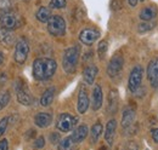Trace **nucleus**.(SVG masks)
<instances>
[{
  "label": "nucleus",
  "mask_w": 158,
  "mask_h": 150,
  "mask_svg": "<svg viewBox=\"0 0 158 150\" xmlns=\"http://www.w3.org/2000/svg\"><path fill=\"white\" fill-rule=\"evenodd\" d=\"M128 1H129V5H130L131 7H135L139 2V0H128Z\"/></svg>",
  "instance_id": "37"
},
{
  "label": "nucleus",
  "mask_w": 158,
  "mask_h": 150,
  "mask_svg": "<svg viewBox=\"0 0 158 150\" xmlns=\"http://www.w3.org/2000/svg\"><path fill=\"white\" fill-rule=\"evenodd\" d=\"M102 102H103V94H102V89L100 85H95L94 90H93V101H91V108L93 110H99L102 107Z\"/></svg>",
  "instance_id": "14"
},
{
  "label": "nucleus",
  "mask_w": 158,
  "mask_h": 150,
  "mask_svg": "<svg viewBox=\"0 0 158 150\" xmlns=\"http://www.w3.org/2000/svg\"><path fill=\"white\" fill-rule=\"evenodd\" d=\"M107 49H108V44H107V41H106V40L100 41L99 46H98V53H99V57L101 58V59L106 56Z\"/></svg>",
  "instance_id": "26"
},
{
  "label": "nucleus",
  "mask_w": 158,
  "mask_h": 150,
  "mask_svg": "<svg viewBox=\"0 0 158 150\" xmlns=\"http://www.w3.org/2000/svg\"><path fill=\"white\" fill-rule=\"evenodd\" d=\"M73 140H72V137L69 136V137H67V138H64V139H62V140H60V144H59V148L60 149H71L72 147H73Z\"/></svg>",
  "instance_id": "27"
},
{
  "label": "nucleus",
  "mask_w": 158,
  "mask_h": 150,
  "mask_svg": "<svg viewBox=\"0 0 158 150\" xmlns=\"http://www.w3.org/2000/svg\"><path fill=\"white\" fill-rule=\"evenodd\" d=\"M7 148H9V143H7V140H6V139L0 140V150H7Z\"/></svg>",
  "instance_id": "34"
},
{
  "label": "nucleus",
  "mask_w": 158,
  "mask_h": 150,
  "mask_svg": "<svg viewBox=\"0 0 158 150\" xmlns=\"http://www.w3.org/2000/svg\"><path fill=\"white\" fill-rule=\"evenodd\" d=\"M12 9V0H0V10H11Z\"/></svg>",
  "instance_id": "30"
},
{
  "label": "nucleus",
  "mask_w": 158,
  "mask_h": 150,
  "mask_svg": "<svg viewBox=\"0 0 158 150\" xmlns=\"http://www.w3.org/2000/svg\"><path fill=\"white\" fill-rule=\"evenodd\" d=\"M118 101H119L118 92L116 90L110 91V93H108V112H116L117 108H118Z\"/></svg>",
  "instance_id": "22"
},
{
  "label": "nucleus",
  "mask_w": 158,
  "mask_h": 150,
  "mask_svg": "<svg viewBox=\"0 0 158 150\" xmlns=\"http://www.w3.org/2000/svg\"><path fill=\"white\" fill-rule=\"evenodd\" d=\"M35 17H37V19H38L39 22L45 23V22H48V21L50 19V17H51V10H50L49 7L41 6V7H39V10L37 11Z\"/></svg>",
  "instance_id": "23"
},
{
  "label": "nucleus",
  "mask_w": 158,
  "mask_h": 150,
  "mask_svg": "<svg viewBox=\"0 0 158 150\" xmlns=\"http://www.w3.org/2000/svg\"><path fill=\"white\" fill-rule=\"evenodd\" d=\"M100 38V32L98 29H94V28H86V29H83L79 34V40L81 44L84 45H93L98 39Z\"/></svg>",
  "instance_id": "9"
},
{
  "label": "nucleus",
  "mask_w": 158,
  "mask_h": 150,
  "mask_svg": "<svg viewBox=\"0 0 158 150\" xmlns=\"http://www.w3.org/2000/svg\"><path fill=\"white\" fill-rule=\"evenodd\" d=\"M52 121V115L50 112H38L35 116H34V122L38 127L41 128H45L48 126H50Z\"/></svg>",
  "instance_id": "16"
},
{
  "label": "nucleus",
  "mask_w": 158,
  "mask_h": 150,
  "mask_svg": "<svg viewBox=\"0 0 158 150\" xmlns=\"http://www.w3.org/2000/svg\"><path fill=\"white\" fill-rule=\"evenodd\" d=\"M28 53H29V45L28 41L22 38L17 41L16 44V49H15V61L19 64H23L27 58H28Z\"/></svg>",
  "instance_id": "6"
},
{
  "label": "nucleus",
  "mask_w": 158,
  "mask_h": 150,
  "mask_svg": "<svg viewBox=\"0 0 158 150\" xmlns=\"http://www.w3.org/2000/svg\"><path fill=\"white\" fill-rule=\"evenodd\" d=\"M123 64H124V61H123V57L122 56H114L108 63L107 65V74L110 77H117L120 73H122V69H123Z\"/></svg>",
  "instance_id": "10"
},
{
  "label": "nucleus",
  "mask_w": 158,
  "mask_h": 150,
  "mask_svg": "<svg viewBox=\"0 0 158 150\" xmlns=\"http://www.w3.org/2000/svg\"><path fill=\"white\" fill-rule=\"evenodd\" d=\"M79 53H80V51H79L78 46L69 47L64 51L63 57H62V65H63V69L66 73L72 74L76 72L79 61Z\"/></svg>",
  "instance_id": "2"
},
{
  "label": "nucleus",
  "mask_w": 158,
  "mask_h": 150,
  "mask_svg": "<svg viewBox=\"0 0 158 150\" xmlns=\"http://www.w3.org/2000/svg\"><path fill=\"white\" fill-rule=\"evenodd\" d=\"M16 92H17V101L22 105H31L33 103L34 98L32 97V94L29 93L27 86L22 81L16 84Z\"/></svg>",
  "instance_id": "8"
},
{
  "label": "nucleus",
  "mask_w": 158,
  "mask_h": 150,
  "mask_svg": "<svg viewBox=\"0 0 158 150\" xmlns=\"http://www.w3.org/2000/svg\"><path fill=\"white\" fill-rule=\"evenodd\" d=\"M22 23H23L22 17L16 11H14L12 9L0 12V24H1L2 28L14 30V29L20 28L22 26Z\"/></svg>",
  "instance_id": "3"
},
{
  "label": "nucleus",
  "mask_w": 158,
  "mask_h": 150,
  "mask_svg": "<svg viewBox=\"0 0 158 150\" xmlns=\"http://www.w3.org/2000/svg\"><path fill=\"white\" fill-rule=\"evenodd\" d=\"M48 32L54 37H61L66 33V21L61 16H51L48 21Z\"/></svg>",
  "instance_id": "4"
},
{
  "label": "nucleus",
  "mask_w": 158,
  "mask_h": 150,
  "mask_svg": "<svg viewBox=\"0 0 158 150\" xmlns=\"http://www.w3.org/2000/svg\"><path fill=\"white\" fill-rule=\"evenodd\" d=\"M152 28H155V24L153 23H147V21H145V22H142V23L139 24L138 32L142 34V33H146V32L151 30Z\"/></svg>",
  "instance_id": "28"
},
{
  "label": "nucleus",
  "mask_w": 158,
  "mask_h": 150,
  "mask_svg": "<svg viewBox=\"0 0 158 150\" xmlns=\"http://www.w3.org/2000/svg\"><path fill=\"white\" fill-rule=\"evenodd\" d=\"M116 128H117V121L114 119H111L107 125H106V131H105V140L107 142L108 145H112L114 142V136H116Z\"/></svg>",
  "instance_id": "13"
},
{
  "label": "nucleus",
  "mask_w": 158,
  "mask_h": 150,
  "mask_svg": "<svg viewBox=\"0 0 158 150\" xmlns=\"http://www.w3.org/2000/svg\"><path fill=\"white\" fill-rule=\"evenodd\" d=\"M88 133H89L88 126H86V125H80L79 127H77V128L74 130V132H73L72 136H71L73 143H74V144H78V143H81L83 140H85Z\"/></svg>",
  "instance_id": "17"
},
{
  "label": "nucleus",
  "mask_w": 158,
  "mask_h": 150,
  "mask_svg": "<svg viewBox=\"0 0 158 150\" xmlns=\"http://www.w3.org/2000/svg\"><path fill=\"white\" fill-rule=\"evenodd\" d=\"M7 125H9V117H2L0 120V137L5 133L6 128H7Z\"/></svg>",
  "instance_id": "31"
},
{
  "label": "nucleus",
  "mask_w": 158,
  "mask_h": 150,
  "mask_svg": "<svg viewBox=\"0 0 158 150\" xmlns=\"http://www.w3.org/2000/svg\"><path fill=\"white\" fill-rule=\"evenodd\" d=\"M135 121V112L131 108H125V110L123 112V116H122V127L124 130H128L133 126Z\"/></svg>",
  "instance_id": "15"
},
{
  "label": "nucleus",
  "mask_w": 158,
  "mask_h": 150,
  "mask_svg": "<svg viewBox=\"0 0 158 150\" xmlns=\"http://www.w3.org/2000/svg\"><path fill=\"white\" fill-rule=\"evenodd\" d=\"M54 97H55V89L54 87L48 89L40 98V105L41 107H49L54 102Z\"/></svg>",
  "instance_id": "21"
},
{
  "label": "nucleus",
  "mask_w": 158,
  "mask_h": 150,
  "mask_svg": "<svg viewBox=\"0 0 158 150\" xmlns=\"http://www.w3.org/2000/svg\"><path fill=\"white\" fill-rule=\"evenodd\" d=\"M15 41V37L14 34L11 33L10 29H6V28H1L0 29V42L5 46H11Z\"/></svg>",
  "instance_id": "19"
},
{
  "label": "nucleus",
  "mask_w": 158,
  "mask_h": 150,
  "mask_svg": "<svg viewBox=\"0 0 158 150\" xmlns=\"http://www.w3.org/2000/svg\"><path fill=\"white\" fill-rule=\"evenodd\" d=\"M112 7L114 9V10H117V9H120L122 7V1H119V0H113L112 1Z\"/></svg>",
  "instance_id": "35"
},
{
  "label": "nucleus",
  "mask_w": 158,
  "mask_h": 150,
  "mask_svg": "<svg viewBox=\"0 0 158 150\" xmlns=\"http://www.w3.org/2000/svg\"><path fill=\"white\" fill-rule=\"evenodd\" d=\"M57 64L51 58H38L33 63V75L37 80L50 79L56 73Z\"/></svg>",
  "instance_id": "1"
},
{
  "label": "nucleus",
  "mask_w": 158,
  "mask_h": 150,
  "mask_svg": "<svg viewBox=\"0 0 158 150\" xmlns=\"http://www.w3.org/2000/svg\"><path fill=\"white\" fill-rule=\"evenodd\" d=\"M141 1H143V0H141Z\"/></svg>",
  "instance_id": "39"
},
{
  "label": "nucleus",
  "mask_w": 158,
  "mask_h": 150,
  "mask_svg": "<svg viewBox=\"0 0 158 150\" xmlns=\"http://www.w3.org/2000/svg\"><path fill=\"white\" fill-rule=\"evenodd\" d=\"M10 93L7 91H0V110H2L10 102Z\"/></svg>",
  "instance_id": "25"
},
{
  "label": "nucleus",
  "mask_w": 158,
  "mask_h": 150,
  "mask_svg": "<svg viewBox=\"0 0 158 150\" xmlns=\"http://www.w3.org/2000/svg\"><path fill=\"white\" fill-rule=\"evenodd\" d=\"M157 16V9L156 6H146L140 11V18L142 21H151Z\"/></svg>",
  "instance_id": "20"
},
{
  "label": "nucleus",
  "mask_w": 158,
  "mask_h": 150,
  "mask_svg": "<svg viewBox=\"0 0 158 150\" xmlns=\"http://www.w3.org/2000/svg\"><path fill=\"white\" fill-rule=\"evenodd\" d=\"M142 73H143V69L136 65L134 67V69L131 70V73L129 75V81H128V87L130 90V92H136L139 90V87L141 86V81H142Z\"/></svg>",
  "instance_id": "7"
},
{
  "label": "nucleus",
  "mask_w": 158,
  "mask_h": 150,
  "mask_svg": "<svg viewBox=\"0 0 158 150\" xmlns=\"http://www.w3.org/2000/svg\"><path fill=\"white\" fill-rule=\"evenodd\" d=\"M66 6V0H50L51 9H63Z\"/></svg>",
  "instance_id": "29"
},
{
  "label": "nucleus",
  "mask_w": 158,
  "mask_h": 150,
  "mask_svg": "<svg viewBox=\"0 0 158 150\" xmlns=\"http://www.w3.org/2000/svg\"><path fill=\"white\" fill-rule=\"evenodd\" d=\"M102 130H103V127H102V125H101L100 122H96V124L91 127V131H90V142H91V144L98 143L100 136H101V133H102Z\"/></svg>",
  "instance_id": "24"
},
{
  "label": "nucleus",
  "mask_w": 158,
  "mask_h": 150,
  "mask_svg": "<svg viewBox=\"0 0 158 150\" xmlns=\"http://www.w3.org/2000/svg\"><path fill=\"white\" fill-rule=\"evenodd\" d=\"M152 139H153L155 143H157L158 144V128H156V130L152 131Z\"/></svg>",
  "instance_id": "36"
},
{
  "label": "nucleus",
  "mask_w": 158,
  "mask_h": 150,
  "mask_svg": "<svg viewBox=\"0 0 158 150\" xmlns=\"http://www.w3.org/2000/svg\"><path fill=\"white\" fill-rule=\"evenodd\" d=\"M78 122V119L72 116L71 114H61L57 119V122H56V127L60 132H63V133H67L69 131H73L76 125Z\"/></svg>",
  "instance_id": "5"
},
{
  "label": "nucleus",
  "mask_w": 158,
  "mask_h": 150,
  "mask_svg": "<svg viewBox=\"0 0 158 150\" xmlns=\"http://www.w3.org/2000/svg\"><path fill=\"white\" fill-rule=\"evenodd\" d=\"M89 97H88V93H86V90L84 87H81L79 90L78 93V104H77V109H78L79 114H85L88 108H89Z\"/></svg>",
  "instance_id": "12"
},
{
  "label": "nucleus",
  "mask_w": 158,
  "mask_h": 150,
  "mask_svg": "<svg viewBox=\"0 0 158 150\" xmlns=\"http://www.w3.org/2000/svg\"><path fill=\"white\" fill-rule=\"evenodd\" d=\"M4 63V55H2V52L0 51V65Z\"/></svg>",
  "instance_id": "38"
},
{
  "label": "nucleus",
  "mask_w": 158,
  "mask_h": 150,
  "mask_svg": "<svg viewBox=\"0 0 158 150\" xmlns=\"http://www.w3.org/2000/svg\"><path fill=\"white\" fill-rule=\"evenodd\" d=\"M50 140H51V143L52 144H56V143H59L60 140V134L59 133H52L51 136H50Z\"/></svg>",
  "instance_id": "33"
},
{
  "label": "nucleus",
  "mask_w": 158,
  "mask_h": 150,
  "mask_svg": "<svg viewBox=\"0 0 158 150\" xmlns=\"http://www.w3.org/2000/svg\"><path fill=\"white\" fill-rule=\"evenodd\" d=\"M98 68L95 65H88L85 69H84V73H83V77H84V81L88 84V85H91L94 84L95 81V77L98 75Z\"/></svg>",
  "instance_id": "18"
},
{
  "label": "nucleus",
  "mask_w": 158,
  "mask_h": 150,
  "mask_svg": "<svg viewBox=\"0 0 158 150\" xmlns=\"http://www.w3.org/2000/svg\"><path fill=\"white\" fill-rule=\"evenodd\" d=\"M147 79L152 87L158 89V58H153L147 65Z\"/></svg>",
  "instance_id": "11"
},
{
  "label": "nucleus",
  "mask_w": 158,
  "mask_h": 150,
  "mask_svg": "<svg viewBox=\"0 0 158 150\" xmlns=\"http://www.w3.org/2000/svg\"><path fill=\"white\" fill-rule=\"evenodd\" d=\"M44 145H45V138H44V137H39V138L34 142V147L38 148V149L44 148Z\"/></svg>",
  "instance_id": "32"
}]
</instances>
